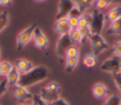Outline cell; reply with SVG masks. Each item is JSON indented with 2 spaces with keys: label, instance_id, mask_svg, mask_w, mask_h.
<instances>
[{
  "label": "cell",
  "instance_id": "cell-28",
  "mask_svg": "<svg viewBox=\"0 0 121 105\" xmlns=\"http://www.w3.org/2000/svg\"><path fill=\"white\" fill-rule=\"evenodd\" d=\"M32 105H48V103L40 96V95H34L32 96Z\"/></svg>",
  "mask_w": 121,
  "mask_h": 105
},
{
  "label": "cell",
  "instance_id": "cell-3",
  "mask_svg": "<svg viewBox=\"0 0 121 105\" xmlns=\"http://www.w3.org/2000/svg\"><path fill=\"white\" fill-rule=\"evenodd\" d=\"M36 24H32L26 28L23 29L16 37V49L21 50L23 49L32 39L34 29L36 28Z\"/></svg>",
  "mask_w": 121,
  "mask_h": 105
},
{
  "label": "cell",
  "instance_id": "cell-21",
  "mask_svg": "<svg viewBox=\"0 0 121 105\" xmlns=\"http://www.w3.org/2000/svg\"><path fill=\"white\" fill-rule=\"evenodd\" d=\"M112 4V0H95V2H94L95 9H96L98 11H101V10L107 9Z\"/></svg>",
  "mask_w": 121,
  "mask_h": 105
},
{
  "label": "cell",
  "instance_id": "cell-7",
  "mask_svg": "<svg viewBox=\"0 0 121 105\" xmlns=\"http://www.w3.org/2000/svg\"><path fill=\"white\" fill-rule=\"evenodd\" d=\"M71 45H73V44H72V42L69 38V35L68 34L60 35L57 44H56V54H57V56L60 57V58L65 57L66 50Z\"/></svg>",
  "mask_w": 121,
  "mask_h": 105
},
{
  "label": "cell",
  "instance_id": "cell-2",
  "mask_svg": "<svg viewBox=\"0 0 121 105\" xmlns=\"http://www.w3.org/2000/svg\"><path fill=\"white\" fill-rule=\"evenodd\" d=\"M60 85L56 81H51L47 84L46 87L41 90L40 96L49 104L60 97Z\"/></svg>",
  "mask_w": 121,
  "mask_h": 105
},
{
  "label": "cell",
  "instance_id": "cell-18",
  "mask_svg": "<svg viewBox=\"0 0 121 105\" xmlns=\"http://www.w3.org/2000/svg\"><path fill=\"white\" fill-rule=\"evenodd\" d=\"M92 19H93L92 12L91 13H85L84 12L78 18V27H87V26H90L91 22H92Z\"/></svg>",
  "mask_w": 121,
  "mask_h": 105
},
{
  "label": "cell",
  "instance_id": "cell-22",
  "mask_svg": "<svg viewBox=\"0 0 121 105\" xmlns=\"http://www.w3.org/2000/svg\"><path fill=\"white\" fill-rule=\"evenodd\" d=\"M78 63V58H65V70L72 72Z\"/></svg>",
  "mask_w": 121,
  "mask_h": 105
},
{
  "label": "cell",
  "instance_id": "cell-29",
  "mask_svg": "<svg viewBox=\"0 0 121 105\" xmlns=\"http://www.w3.org/2000/svg\"><path fill=\"white\" fill-rule=\"evenodd\" d=\"M83 13L81 12V10L75 5V7H73V9L69 11L68 16L67 17H74V18H79Z\"/></svg>",
  "mask_w": 121,
  "mask_h": 105
},
{
  "label": "cell",
  "instance_id": "cell-34",
  "mask_svg": "<svg viewBox=\"0 0 121 105\" xmlns=\"http://www.w3.org/2000/svg\"><path fill=\"white\" fill-rule=\"evenodd\" d=\"M48 105H70L65 99H63V98H61V97H59V98H57L56 100H54L53 102H51V103H49Z\"/></svg>",
  "mask_w": 121,
  "mask_h": 105
},
{
  "label": "cell",
  "instance_id": "cell-12",
  "mask_svg": "<svg viewBox=\"0 0 121 105\" xmlns=\"http://www.w3.org/2000/svg\"><path fill=\"white\" fill-rule=\"evenodd\" d=\"M108 92H109L108 87L101 82H97V83L94 84V86L92 88V93H93L94 96L98 99H102V98L106 97L108 95Z\"/></svg>",
  "mask_w": 121,
  "mask_h": 105
},
{
  "label": "cell",
  "instance_id": "cell-17",
  "mask_svg": "<svg viewBox=\"0 0 121 105\" xmlns=\"http://www.w3.org/2000/svg\"><path fill=\"white\" fill-rule=\"evenodd\" d=\"M82 62H83V65L86 67V68H94L96 63H97V60H96V56L93 53H89V54H86L82 60Z\"/></svg>",
  "mask_w": 121,
  "mask_h": 105
},
{
  "label": "cell",
  "instance_id": "cell-19",
  "mask_svg": "<svg viewBox=\"0 0 121 105\" xmlns=\"http://www.w3.org/2000/svg\"><path fill=\"white\" fill-rule=\"evenodd\" d=\"M68 35H69V38L73 44H79L82 43V38H81L80 33L78 28H71Z\"/></svg>",
  "mask_w": 121,
  "mask_h": 105
},
{
  "label": "cell",
  "instance_id": "cell-9",
  "mask_svg": "<svg viewBox=\"0 0 121 105\" xmlns=\"http://www.w3.org/2000/svg\"><path fill=\"white\" fill-rule=\"evenodd\" d=\"M32 40H33V43H34L35 46L39 49H45L48 46V44H49L47 37L42 31V29L39 28V27H36L34 29Z\"/></svg>",
  "mask_w": 121,
  "mask_h": 105
},
{
  "label": "cell",
  "instance_id": "cell-32",
  "mask_svg": "<svg viewBox=\"0 0 121 105\" xmlns=\"http://www.w3.org/2000/svg\"><path fill=\"white\" fill-rule=\"evenodd\" d=\"M67 18H68V23L71 28L78 27V18H74V17H67Z\"/></svg>",
  "mask_w": 121,
  "mask_h": 105
},
{
  "label": "cell",
  "instance_id": "cell-26",
  "mask_svg": "<svg viewBox=\"0 0 121 105\" xmlns=\"http://www.w3.org/2000/svg\"><path fill=\"white\" fill-rule=\"evenodd\" d=\"M79 56V50L78 47L76 45H71L65 53V58H78Z\"/></svg>",
  "mask_w": 121,
  "mask_h": 105
},
{
  "label": "cell",
  "instance_id": "cell-4",
  "mask_svg": "<svg viewBox=\"0 0 121 105\" xmlns=\"http://www.w3.org/2000/svg\"><path fill=\"white\" fill-rule=\"evenodd\" d=\"M100 69L104 72L116 75L121 72V61L120 58L116 56H112L107 60H105L100 64Z\"/></svg>",
  "mask_w": 121,
  "mask_h": 105
},
{
  "label": "cell",
  "instance_id": "cell-6",
  "mask_svg": "<svg viewBox=\"0 0 121 105\" xmlns=\"http://www.w3.org/2000/svg\"><path fill=\"white\" fill-rule=\"evenodd\" d=\"M93 19L90 25V28L92 31V34H100L103 30L104 24H105V14L102 11H98L96 9H94L92 11Z\"/></svg>",
  "mask_w": 121,
  "mask_h": 105
},
{
  "label": "cell",
  "instance_id": "cell-39",
  "mask_svg": "<svg viewBox=\"0 0 121 105\" xmlns=\"http://www.w3.org/2000/svg\"><path fill=\"white\" fill-rule=\"evenodd\" d=\"M0 54H1V47H0Z\"/></svg>",
  "mask_w": 121,
  "mask_h": 105
},
{
  "label": "cell",
  "instance_id": "cell-8",
  "mask_svg": "<svg viewBox=\"0 0 121 105\" xmlns=\"http://www.w3.org/2000/svg\"><path fill=\"white\" fill-rule=\"evenodd\" d=\"M12 95L18 101H21V102H26V101L31 100L32 96H33V95L27 90V88L23 87L19 84L13 86Z\"/></svg>",
  "mask_w": 121,
  "mask_h": 105
},
{
  "label": "cell",
  "instance_id": "cell-35",
  "mask_svg": "<svg viewBox=\"0 0 121 105\" xmlns=\"http://www.w3.org/2000/svg\"><path fill=\"white\" fill-rule=\"evenodd\" d=\"M11 3H12V0H0V5L4 7L9 6Z\"/></svg>",
  "mask_w": 121,
  "mask_h": 105
},
{
  "label": "cell",
  "instance_id": "cell-27",
  "mask_svg": "<svg viewBox=\"0 0 121 105\" xmlns=\"http://www.w3.org/2000/svg\"><path fill=\"white\" fill-rule=\"evenodd\" d=\"M78 31L80 33L81 38H82V43L85 42L86 40H89L90 36L92 35V31H91L90 26H87V27H78Z\"/></svg>",
  "mask_w": 121,
  "mask_h": 105
},
{
  "label": "cell",
  "instance_id": "cell-30",
  "mask_svg": "<svg viewBox=\"0 0 121 105\" xmlns=\"http://www.w3.org/2000/svg\"><path fill=\"white\" fill-rule=\"evenodd\" d=\"M112 52H113L114 56H116L118 58H121V41H118L113 44Z\"/></svg>",
  "mask_w": 121,
  "mask_h": 105
},
{
  "label": "cell",
  "instance_id": "cell-31",
  "mask_svg": "<svg viewBox=\"0 0 121 105\" xmlns=\"http://www.w3.org/2000/svg\"><path fill=\"white\" fill-rule=\"evenodd\" d=\"M8 87H9V83H8L7 79L0 80V97L2 96H4V94L7 92Z\"/></svg>",
  "mask_w": 121,
  "mask_h": 105
},
{
  "label": "cell",
  "instance_id": "cell-13",
  "mask_svg": "<svg viewBox=\"0 0 121 105\" xmlns=\"http://www.w3.org/2000/svg\"><path fill=\"white\" fill-rule=\"evenodd\" d=\"M34 67L32 61L26 60V59H19L16 61L15 62V68L21 73V74H25L27 73L28 71H30L32 68Z\"/></svg>",
  "mask_w": 121,
  "mask_h": 105
},
{
  "label": "cell",
  "instance_id": "cell-25",
  "mask_svg": "<svg viewBox=\"0 0 121 105\" xmlns=\"http://www.w3.org/2000/svg\"><path fill=\"white\" fill-rule=\"evenodd\" d=\"M103 105H121V97L118 95H112L106 99Z\"/></svg>",
  "mask_w": 121,
  "mask_h": 105
},
{
  "label": "cell",
  "instance_id": "cell-11",
  "mask_svg": "<svg viewBox=\"0 0 121 105\" xmlns=\"http://www.w3.org/2000/svg\"><path fill=\"white\" fill-rule=\"evenodd\" d=\"M54 28L60 36L68 34L69 31L71 30V27H70L69 23H68V18L64 17V18L57 19L55 22V25H54Z\"/></svg>",
  "mask_w": 121,
  "mask_h": 105
},
{
  "label": "cell",
  "instance_id": "cell-24",
  "mask_svg": "<svg viewBox=\"0 0 121 105\" xmlns=\"http://www.w3.org/2000/svg\"><path fill=\"white\" fill-rule=\"evenodd\" d=\"M75 5L81 10L82 13L85 12V10L92 5L93 0H73Z\"/></svg>",
  "mask_w": 121,
  "mask_h": 105
},
{
  "label": "cell",
  "instance_id": "cell-10",
  "mask_svg": "<svg viewBox=\"0 0 121 105\" xmlns=\"http://www.w3.org/2000/svg\"><path fill=\"white\" fill-rule=\"evenodd\" d=\"M73 7H75V3L73 0H60L59 5H58L56 20L67 17L69 11L73 9Z\"/></svg>",
  "mask_w": 121,
  "mask_h": 105
},
{
  "label": "cell",
  "instance_id": "cell-15",
  "mask_svg": "<svg viewBox=\"0 0 121 105\" xmlns=\"http://www.w3.org/2000/svg\"><path fill=\"white\" fill-rule=\"evenodd\" d=\"M120 17H121V6L120 5H117L112 9H110L105 14L106 20H108L110 22H112Z\"/></svg>",
  "mask_w": 121,
  "mask_h": 105
},
{
  "label": "cell",
  "instance_id": "cell-14",
  "mask_svg": "<svg viewBox=\"0 0 121 105\" xmlns=\"http://www.w3.org/2000/svg\"><path fill=\"white\" fill-rule=\"evenodd\" d=\"M107 35H118L121 34V17L111 22L107 31Z\"/></svg>",
  "mask_w": 121,
  "mask_h": 105
},
{
  "label": "cell",
  "instance_id": "cell-1",
  "mask_svg": "<svg viewBox=\"0 0 121 105\" xmlns=\"http://www.w3.org/2000/svg\"><path fill=\"white\" fill-rule=\"evenodd\" d=\"M48 76H49V71L45 66L43 65L34 66L27 73L21 74V78L18 84L23 87L28 88L45 80L48 78Z\"/></svg>",
  "mask_w": 121,
  "mask_h": 105
},
{
  "label": "cell",
  "instance_id": "cell-33",
  "mask_svg": "<svg viewBox=\"0 0 121 105\" xmlns=\"http://www.w3.org/2000/svg\"><path fill=\"white\" fill-rule=\"evenodd\" d=\"M113 80H114V83H115L117 89L121 93V73H118V74L114 75L113 76Z\"/></svg>",
  "mask_w": 121,
  "mask_h": 105
},
{
  "label": "cell",
  "instance_id": "cell-38",
  "mask_svg": "<svg viewBox=\"0 0 121 105\" xmlns=\"http://www.w3.org/2000/svg\"><path fill=\"white\" fill-rule=\"evenodd\" d=\"M20 105H28V104H20Z\"/></svg>",
  "mask_w": 121,
  "mask_h": 105
},
{
  "label": "cell",
  "instance_id": "cell-20",
  "mask_svg": "<svg viewBox=\"0 0 121 105\" xmlns=\"http://www.w3.org/2000/svg\"><path fill=\"white\" fill-rule=\"evenodd\" d=\"M13 65L8 61H0V76L7 77L8 74L12 70Z\"/></svg>",
  "mask_w": 121,
  "mask_h": 105
},
{
  "label": "cell",
  "instance_id": "cell-37",
  "mask_svg": "<svg viewBox=\"0 0 121 105\" xmlns=\"http://www.w3.org/2000/svg\"><path fill=\"white\" fill-rule=\"evenodd\" d=\"M34 1H36V2H43V1H44V0H34Z\"/></svg>",
  "mask_w": 121,
  "mask_h": 105
},
{
  "label": "cell",
  "instance_id": "cell-5",
  "mask_svg": "<svg viewBox=\"0 0 121 105\" xmlns=\"http://www.w3.org/2000/svg\"><path fill=\"white\" fill-rule=\"evenodd\" d=\"M89 41H90L91 49L93 51L92 53L95 54V56L102 53L109 47L108 43L104 40L101 34H92L89 38Z\"/></svg>",
  "mask_w": 121,
  "mask_h": 105
},
{
  "label": "cell",
  "instance_id": "cell-16",
  "mask_svg": "<svg viewBox=\"0 0 121 105\" xmlns=\"http://www.w3.org/2000/svg\"><path fill=\"white\" fill-rule=\"evenodd\" d=\"M7 79V81L9 83V85H12V86H15L18 84L19 80H20V78H21V73L15 68L13 67L12 70L8 74V76L6 77Z\"/></svg>",
  "mask_w": 121,
  "mask_h": 105
},
{
  "label": "cell",
  "instance_id": "cell-23",
  "mask_svg": "<svg viewBox=\"0 0 121 105\" xmlns=\"http://www.w3.org/2000/svg\"><path fill=\"white\" fill-rule=\"evenodd\" d=\"M9 16L8 11L7 10L1 11L0 12V34L9 25Z\"/></svg>",
  "mask_w": 121,
  "mask_h": 105
},
{
  "label": "cell",
  "instance_id": "cell-36",
  "mask_svg": "<svg viewBox=\"0 0 121 105\" xmlns=\"http://www.w3.org/2000/svg\"><path fill=\"white\" fill-rule=\"evenodd\" d=\"M112 3H115V4H120V3H121V0H112Z\"/></svg>",
  "mask_w": 121,
  "mask_h": 105
}]
</instances>
